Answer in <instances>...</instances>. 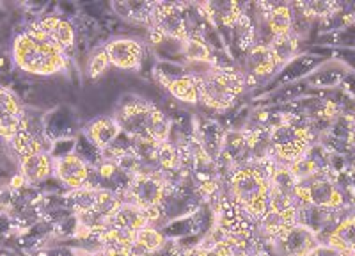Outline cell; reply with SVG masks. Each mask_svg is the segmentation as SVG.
<instances>
[{"mask_svg": "<svg viewBox=\"0 0 355 256\" xmlns=\"http://www.w3.org/2000/svg\"><path fill=\"white\" fill-rule=\"evenodd\" d=\"M121 132L133 141L153 142L160 144L169 139L173 119L155 103L146 102L142 98H133L123 103L114 116Z\"/></svg>", "mask_w": 355, "mask_h": 256, "instance_id": "cell-1", "label": "cell"}, {"mask_svg": "<svg viewBox=\"0 0 355 256\" xmlns=\"http://www.w3.org/2000/svg\"><path fill=\"white\" fill-rule=\"evenodd\" d=\"M12 61L25 74L46 77L68 68V53L28 27L12 43Z\"/></svg>", "mask_w": 355, "mask_h": 256, "instance_id": "cell-2", "label": "cell"}, {"mask_svg": "<svg viewBox=\"0 0 355 256\" xmlns=\"http://www.w3.org/2000/svg\"><path fill=\"white\" fill-rule=\"evenodd\" d=\"M199 84V103L217 112L236 105L239 98L245 91L247 78L242 69L233 66H208L205 71L192 74Z\"/></svg>", "mask_w": 355, "mask_h": 256, "instance_id": "cell-3", "label": "cell"}, {"mask_svg": "<svg viewBox=\"0 0 355 256\" xmlns=\"http://www.w3.org/2000/svg\"><path fill=\"white\" fill-rule=\"evenodd\" d=\"M230 198L250 221H261L268 212L270 183L263 169L247 164L231 169L227 178Z\"/></svg>", "mask_w": 355, "mask_h": 256, "instance_id": "cell-4", "label": "cell"}, {"mask_svg": "<svg viewBox=\"0 0 355 256\" xmlns=\"http://www.w3.org/2000/svg\"><path fill=\"white\" fill-rule=\"evenodd\" d=\"M316 141V135L290 114H279L277 121L268 126L272 157L284 166H291L302 159Z\"/></svg>", "mask_w": 355, "mask_h": 256, "instance_id": "cell-5", "label": "cell"}, {"mask_svg": "<svg viewBox=\"0 0 355 256\" xmlns=\"http://www.w3.org/2000/svg\"><path fill=\"white\" fill-rule=\"evenodd\" d=\"M167 189H169V182L162 173L142 169L132 176L121 199L125 203L137 207L151 224L164 212Z\"/></svg>", "mask_w": 355, "mask_h": 256, "instance_id": "cell-6", "label": "cell"}, {"mask_svg": "<svg viewBox=\"0 0 355 256\" xmlns=\"http://www.w3.org/2000/svg\"><path fill=\"white\" fill-rule=\"evenodd\" d=\"M295 199L299 203L318 207L329 212H341L347 208V196L339 187L338 175L325 173L304 180L295 189Z\"/></svg>", "mask_w": 355, "mask_h": 256, "instance_id": "cell-7", "label": "cell"}, {"mask_svg": "<svg viewBox=\"0 0 355 256\" xmlns=\"http://www.w3.org/2000/svg\"><path fill=\"white\" fill-rule=\"evenodd\" d=\"M190 12L187 11L185 4H155L153 17H151V41L155 45L164 40L183 41L194 36V31L190 27Z\"/></svg>", "mask_w": 355, "mask_h": 256, "instance_id": "cell-8", "label": "cell"}, {"mask_svg": "<svg viewBox=\"0 0 355 256\" xmlns=\"http://www.w3.org/2000/svg\"><path fill=\"white\" fill-rule=\"evenodd\" d=\"M270 240L274 242L279 256H306L320 244L318 235L299 223L283 230Z\"/></svg>", "mask_w": 355, "mask_h": 256, "instance_id": "cell-9", "label": "cell"}, {"mask_svg": "<svg viewBox=\"0 0 355 256\" xmlns=\"http://www.w3.org/2000/svg\"><path fill=\"white\" fill-rule=\"evenodd\" d=\"M103 52H105L110 66L125 69V71L141 69L142 61H144V46L132 37H117V40L109 41L103 46Z\"/></svg>", "mask_w": 355, "mask_h": 256, "instance_id": "cell-10", "label": "cell"}, {"mask_svg": "<svg viewBox=\"0 0 355 256\" xmlns=\"http://www.w3.org/2000/svg\"><path fill=\"white\" fill-rule=\"evenodd\" d=\"M91 169H93V166L80 159L77 153H69L64 157H59V159H53V175L62 185L69 187L71 191L87 187Z\"/></svg>", "mask_w": 355, "mask_h": 256, "instance_id": "cell-11", "label": "cell"}, {"mask_svg": "<svg viewBox=\"0 0 355 256\" xmlns=\"http://www.w3.org/2000/svg\"><path fill=\"white\" fill-rule=\"evenodd\" d=\"M275 71H279V66L268 45H265V43L254 45L243 57L242 74L245 75L249 85L270 78Z\"/></svg>", "mask_w": 355, "mask_h": 256, "instance_id": "cell-12", "label": "cell"}, {"mask_svg": "<svg viewBox=\"0 0 355 256\" xmlns=\"http://www.w3.org/2000/svg\"><path fill=\"white\" fill-rule=\"evenodd\" d=\"M28 27L34 28L44 40H49L52 45L61 49L62 52L68 53L75 46V28L62 17H57V15L41 17L40 20H36Z\"/></svg>", "mask_w": 355, "mask_h": 256, "instance_id": "cell-13", "label": "cell"}, {"mask_svg": "<svg viewBox=\"0 0 355 256\" xmlns=\"http://www.w3.org/2000/svg\"><path fill=\"white\" fill-rule=\"evenodd\" d=\"M348 77H350V66L347 62L325 61L304 80V84H306V87H311V89L334 91L339 89Z\"/></svg>", "mask_w": 355, "mask_h": 256, "instance_id": "cell-14", "label": "cell"}, {"mask_svg": "<svg viewBox=\"0 0 355 256\" xmlns=\"http://www.w3.org/2000/svg\"><path fill=\"white\" fill-rule=\"evenodd\" d=\"M25 118V110L18 98L9 89L0 85V139L9 142L20 130Z\"/></svg>", "mask_w": 355, "mask_h": 256, "instance_id": "cell-15", "label": "cell"}, {"mask_svg": "<svg viewBox=\"0 0 355 256\" xmlns=\"http://www.w3.org/2000/svg\"><path fill=\"white\" fill-rule=\"evenodd\" d=\"M259 17L270 37L286 36L293 28V9L290 4H259Z\"/></svg>", "mask_w": 355, "mask_h": 256, "instance_id": "cell-16", "label": "cell"}, {"mask_svg": "<svg viewBox=\"0 0 355 256\" xmlns=\"http://www.w3.org/2000/svg\"><path fill=\"white\" fill-rule=\"evenodd\" d=\"M18 175L27 185H37L53 175V159L46 151L27 155L18 160Z\"/></svg>", "mask_w": 355, "mask_h": 256, "instance_id": "cell-17", "label": "cell"}, {"mask_svg": "<svg viewBox=\"0 0 355 256\" xmlns=\"http://www.w3.org/2000/svg\"><path fill=\"white\" fill-rule=\"evenodd\" d=\"M121 134L123 132L119 123L114 118H107L105 116V118H98L94 119V121L89 123V125L85 126L84 137L87 139L100 153H103V151H107L112 146Z\"/></svg>", "mask_w": 355, "mask_h": 256, "instance_id": "cell-18", "label": "cell"}, {"mask_svg": "<svg viewBox=\"0 0 355 256\" xmlns=\"http://www.w3.org/2000/svg\"><path fill=\"white\" fill-rule=\"evenodd\" d=\"M323 244H329L331 248L338 249L343 255L350 256L355 253V212L354 214H345L339 217L332 232L325 239Z\"/></svg>", "mask_w": 355, "mask_h": 256, "instance_id": "cell-19", "label": "cell"}, {"mask_svg": "<svg viewBox=\"0 0 355 256\" xmlns=\"http://www.w3.org/2000/svg\"><path fill=\"white\" fill-rule=\"evenodd\" d=\"M325 61H327V59H323L322 56H315V53H299L293 61L288 62V65L281 69L283 74L279 77V84L288 85L290 82L306 80V78Z\"/></svg>", "mask_w": 355, "mask_h": 256, "instance_id": "cell-20", "label": "cell"}, {"mask_svg": "<svg viewBox=\"0 0 355 256\" xmlns=\"http://www.w3.org/2000/svg\"><path fill=\"white\" fill-rule=\"evenodd\" d=\"M167 91L171 93V96L178 102L187 103V105H198L199 103V84L198 78L192 74H183L180 77L173 78V80L166 82L164 84Z\"/></svg>", "mask_w": 355, "mask_h": 256, "instance_id": "cell-21", "label": "cell"}, {"mask_svg": "<svg viewBox=\"0 0 355 256\" xmlns=\"http://www.w3.org/2000/svg\"><path fill=\"white\" fill-rule=\"evenodd\" d=\"M182 53L185 59L192 65H208V66H226L220 65L215 57L214 49L210 43H206L201 36H190L189 40L182 43Z\"/></svg>", "mask_w": 355, "mask_h": 256, "instance_id": "cell-22", "label": "cell"}, {"mask_svg": "<svg viewBox=\"0 0 355 256\" xmlns=\"http://www.w3.org/2000/svg\"><path fill=\"white\" fill-rule=\"evenodd\" d=\"M110 226L123 228V230L137 233L139 230H142L146 226H151V224L148 221V217L137 207H133V205L123 201L121 207L117 208L116 214L110 217Z\"/></svg>", "mask_w": 355, "mask_h": 256, "instance_id": "cell-23", "label": "cell"}, {"mask_svg": "<svg viewBox=\"0 0 355 256\" xmlns=\"http://www.w3.org/2000/svg\"><path fill=\"white\" fill-rule=\"evenodd\" d=\"M268 49H270L279 69H283L288 62H291L295 57L299 56L300 37L295 36L293 33L286 34V36L272 37L270 43H268Z\"/></svg>", "mask_w": 355, "mask_h": 256, "instance_id": "cell-24", "label": "cell"}, {"mask_svg": "<svg viewBox=\"0 0 355 256\" xmlns=\"http://www.w3.org/2000/svg\"><path fill=\"white\" fill-rule=\"evenodd\" d=\"M98 191L100 189L93 187H82L77 189V191H71V194H69V203H71V208L77 214V217L94 212L98 201Z\"/></svg>", "mask_w": 355, "mask_h": 256, "instance_id": "cell-25", "label": "cell"}, {"mask_svg": "<svg viewBox=\"0 0 355 256\" xmlns=\"http://www.w3.org/2000/svg\"><path fill=\"white\" fill-rule=\"evenodd\" d=\"M135 244L146 253V255H153V253L160 251L166 246V237L160 233L157 228L146 226L135 233Z\"/></svg>", "mask_w": 355, "mask_h": 256, "instance_id": "cell-26", "label": "cell"}, {"mask_svg": "<svg viewBox=\"0 0 355 256\" xmlns=\"http://www.w3.org/2000/svg\"><path fill=\"white\" fill-rule=\"evenodd\" d=\"M109 68H110L109 59H107L105 52L101 50V52L94 53V56L89 59L87 74H89V77H91V78H98V77H101V75L105 74Z\"/></svg>", "mask_w": 355, "mask_h": 256, "instance_id": "cell-27", "label": "cell"}, {"mask_svg": "<svg viewBox=\"0 0 355 256\" xmlns=\"http://www.w3.org/2000/svg\"><path fill=\"white\" fill-rule=\"evenodd\" d=\"M306 256H347V255H343V253L338 251V249L331 248L329 244H323V242H320V244L316 246L313 251L307 253Z\"/></svg>", "mask_w": 355, "mask_h": 256, "instance_id": "cell-28", "label": "cell"}, {"mask_svg": "<svg viewBox=\"0 0 355 256\" xmlns=\"http://www.w3.org/2000/svg\"><path fill=\"white\" fill-rule=\"evenodd\" d=\"M350 256H355V253H354V255H350Z\"/></svg>", "mask_w": 355, "mask_h": 256, "instance_id": "cell-29", "label": "cell"}]
</instances>
